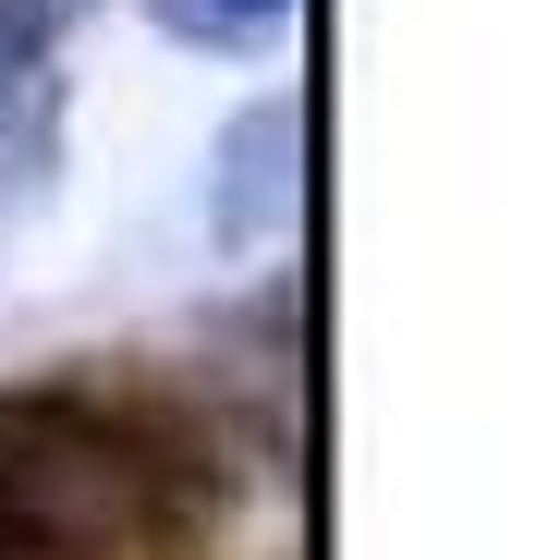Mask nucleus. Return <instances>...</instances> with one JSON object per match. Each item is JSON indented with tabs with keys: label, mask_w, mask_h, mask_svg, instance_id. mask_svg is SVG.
<instances>
[{
	"label": "nucleus",
	"mask_w": 548,
	"mask_h": 560,
	"mask_svg": "<svg viewBox=\"0 0 548 560\" xmlns=\"http://www.w3.org/2000/svg\"><path fill=\"white\" fill-rule=\"evenodd\" d=\"M159 500V451L73 390L0 402V560H110Z\"/></svg>",
	"instance_id": "f257e3e1"
},
{
	"label": "nucleus",
	"mask_w": 548,
	"mask_h": 560,
	"mask_svg": "<svg viewBox=\"0 0 548 560\" xmlns=\"http://www.w3.org/2000/svg\"><path fill=\"white\" fill-rule=\"evenodd\" d=\"M305 98H256L232 135H220V171H208V232L220 244H268L305 220Z\"/></svg>",
	"instance_id": "f03ea898"
},
{
	"label": "nucleus",
	"mask_w": 548,
	"mask_h": 560,
	"mask_svg": "<svg viewBox=\"0 0 548 560\" xmlns=\"http://www.w3.org/2000/svg\"><path fill=\"white\" fill-rule=\"evenodd\" d=\"M147 13L183 37V49H256L293 25V0H147Z\"/></svg>",
	"instance_id": "7ed1b4c3"
},
{
	"label": "nucleus",
	"mask_w": 548,
	"mask_h": 560,
	"mask_svg": "<svg viewBox=\"0 0 548 560\" xmlns=\"http://www.w3.org/2000/svg\"><path fill=\"white\" fill-rule=\"evenodd\" d=\"M25 73H37V13H25V0H0V110L25 98Z\"/></svg>",
	"instance_id": "20e7f679"
},
{
	"label": "nucleus",
	"mask_w": 548,
	"mask_h": 560,
	"mask_svg": "<svg viewBox=\"0 0 548 560\" xmlns=\"http://www.w3.org/2000/svg\"><path fill=\"white\" fill-rule=\"evenodd\" d=\"M25 13H49V0H25Z\"/></svg>",
	"instance_id": "39448f33"
}]
</instances>
